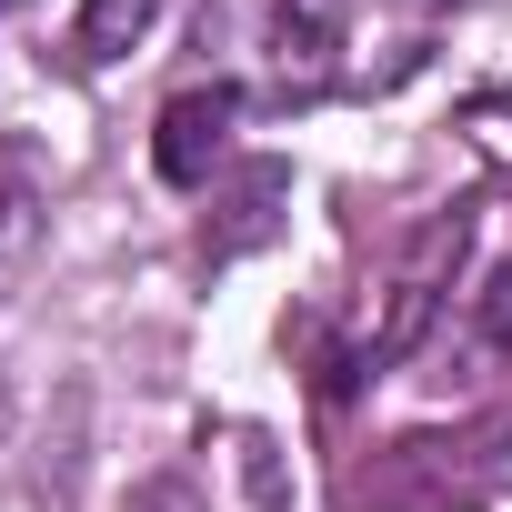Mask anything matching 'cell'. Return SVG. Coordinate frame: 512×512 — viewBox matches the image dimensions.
Listing matches in <instances>:
<instances>
[{
	"label": "cell",
	"mask_w": 512,
	"mask_h": 512,
	"mask_svg": "<svg viewBox=\"0 0 512 512\" xmlns=\"http://www.w3.org/2000/svg\"><path fill=\"white\" fill-rule=\"evenodd\" d=\"M342 31H352V0H201V61L241 111H292L322 101L342 81Z\"/></svg>",
	"instance_id": "1"
},
{
	"label": "cell",
	"mask_w": 512,
	"mask_h": 512,
	"mask_svg": "<svg viewBox=\"0 0 512 512\" xmlns=\"http://www.w3.org/2000/svg\"><path fill=\"white\" fill-rule=\"evenodd\" d=\"M231 121H241V101L211 81V91H171L161 101V131H151V171L171 181V191H191V181H211V161L231 151Z\"/></svg>",
	"instance_id": "2"
},
{
	"label": "cell",
	"mask_w": 512,
	"mask_h": 512,
	"mask_svg": "<svg viewBox=\"0 0 512 512\" xmlns=\"http://www.w3.org/2000/svg\"><path fill=\"white\" fill-rule=\"evenodd\" d=\"M462 241H472V221H462V211H432V221L412 231L402 272H392V322L372 332V352H402V342L432 322V302H442V282H452V262H462Z\"/></svg>",
	"instance_id": "3"
},
{
	"label": "cell",
	"mask_w": 512,
	"mask_h": 512,
	"mask_svg": "<svg viewBox=\"0 0 512 512\" xmlns=\"http://www.w3.org/2000/svg\"><path fill=\"white\" fill-rule=\"evenodd\" d=\"M161 21V0H81V31H71V61L81 71H101V61H121V51H141V31Z\"/></svg>",
	"instance_id": "4"
},
{
	"label": "cell",
	"mask_w": 512,
	"mask_h": 512,
	"mask_svg": "<svg viewBox=\"0 0 512 512\" xmlns=\"http://www.w3.org/2000/svg\"><path fill=\"white\" fill-rule=\"evenodd\" d=\"M41 141H21V131H0V251H21L31 241V221H41Z\"/></svg>",
	"instance_id": "5"
},
{
	"label": "cell",
	"mask_w": 512,
	"mask_h": 512,
	"mask_svg": "<svg viewBox=\"0 0 512 512\" xmlns=\"http://www.w3.org/2000/svg\"><path fill=\"white\" fill-rule=\"evenodd\" d=\"M282 191H292V171H282V161H251V171H241V191L221 201L231 221L211 231V251H221V262H231V251H251V241L272 231V211H282Z\"/></svg>",
	"instance_id": "6"
},
{
	"label": "cell",
	"mask_w": 512,
	"mask_h": 512,
	"mask_svg": "<svg viewBox=\"0 0 512 512\" xmlns=\"http://www.w3.org/2000/svg\"><path fill=\"white\" fill-rule=\"evenodd\" d=\"M121 512H211V502H201V482H191V472H151Z\"/></svg>",
	"instance_id": "7"
},
{
	"label": "cell",
	"mask_w": 512,
	"mask_h": 512,
	"mask_svg": "<svg viewBox=\"0 0 512 512\" xmlns=\"http://www.w3.org/2000/svg\"><path fill=\"white\" fill-rule=\"evenodd\" d=\"M482 332L512 352V262H502V272H492V292H482Z\"/></svg>",
	"instance_id": "8"
},
{
	"label": "cell",
	"mask_w": 512,
	"mask_h": 512,
	"mask_svg": "<svg viewBox=\"0 0 512 512\" xmlns=\"http://www.w3.org/2000/svg\"><path fill=\"white\" fill-rule=\"evenodd\" d=\"M11 11H31V0H0V21H11Z\"/></svg>",
	"instance_id": "9"
}]
</instances>
